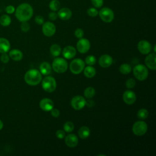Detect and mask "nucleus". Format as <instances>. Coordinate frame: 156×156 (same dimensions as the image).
I'll return each instance as SVG.
<instances>
[{
  "mask_svg": "<svg viewBox=\"0 0 156 156\" xmlns=\"http://www.w3.org/2000/svg\"><path fill=\"white\" fill-rule=\"evenodd\" d=\"M41 86L45 91L52 93L55 90L57 83L54 77L52 76H46L43 79Z\"/></svg>",
  "mask_w": 156,
  "mask_h": 156,
  "instance_id": "nucleus-5",
  "label": "nucleus"
},
{
  "mask_svg": "<svg viewBox=\"0 0 156 156\" xmlns=\"http://www.w3.org/2000/svg\"><path fill=\"white\" fill-rule=\"evenodd\" d=\"M85 62L80 58H75L69 64V69L74 74H79L85 68Z\"/></svg>",
  "mask_w": 156,
  "mask_h": 156,
  "instance_id": "nucleus-6",
  "label": "nucleus"
},
{
  "mask_svg": "<svg viewBox=\"0 0 156 156\" xmlns=\"http://www.w3.org/2000/svg\"><path fill=\"white\" fill-rule=\"evenodd\" d=\"M10 44L9 41L4 37H0V53H5L9 51Z\"/></svg>",
  "mask_w": 156,
  "mask_h": 156,
  "instance_id": "nucleus-20",
  "label": "nucleus"
},
{
  "mask_svg": "<svg viewBox=\"0 0 156 156\" xmlns=\"http://www.w3.org/2000/svg\"><path fill=\"white\" fill-rule=\"evenodd\" d=\"M146 57L144 62L146 66L151 70L156 69V55L155 52L149 53Z\"/></svg>",
  "mask_w": 156,
  "mask_h": 156,
  "instance_id": "nucleus-14",
  "label": "nucleus"
},
{
  "mask_svg": "<svg viewBox=\"0 0 156 156\" xmlns=\"http://www.w3.org/2000/svg\"><path fill=\"white\" fill-rule=\"evenodd\" d=\"M91 2L95 8H100L104 4V0H91Z\"/></svg>",
  "mask_w": 156,
  "mask_h": 156,
  "instance_id": "nucleus-37",
  "label": "nucleus"
},
{
  "mask_svg": "<svg viewBox=\"0 0 156 156\" xmlns=\"http://www.w3.org/2000/svg\"><path fill=\"white\" fill-rule=\"evenodd\" d=\"M39 69L41 74L44 76H48L51 73L52 67L48 62H44L40 64Z\"/></svg>",
  "mask_w": 156,
  "mask_h": 156,
  "instance_id": "nucleus-22",
  "label": "nucleus"
},
{
  "mask_svg": "<svg viewBox=\"0 0 156 156\" xmlns=\"http://www.w3.org/2000/svg\"><path fill=\"white\" fill-rule=\"evenodd\" d=\"M5 11L7 14H12L15 12V8L13 5H7L5 9Z\"/></svg>",
  "mask_w": 156,
  "mask_h": 156,
  "instance_id": "nucleus-40",
  "label": "nucleus"
},
{
  "mask_svg": "<svg viewBox=\"0 0 156 156\" xmlns=\"http://www.w3.org/2000/svg\"><path fill=\"white\" fill-rule=\"evenodd\" d=\"M56 31V27L54 23L50 21H46L43 24L42 32L46 37H52Z\"/></svg>",
  "mask_w": 156,
  "mask_h": 156,
  "instance_id": "nucleus-11",
  "label": "nucleus"
},
{
  "mask_svg": "<svg viewBox=\"0 0 156 156\" xmlns=\"http://www.w3.org/2000/svg\"><path fill=\"white\" fill-rule=\"evenodd\" d=\"M113 63L112 57L108 54L101 55L99 59V64L102 68L109 67Z\"/></svg>",
  "mask_w": 156,
  "mask_h": 156,
  "instance_id": "nucleus-17",
  "label": "nucleus"
},
{
  "mask_svg": "<svg viewBox=\"0 0 156 156\" xmlns=\"http://www.w3.org/2000/svg\"><path fill=\"white\" fill-rule=\"evenodd\" d=\"M51 115L54 117V118H57L60 115V111L57 109V108H52L51 110Z\"/></svg>",
  "mask_w": 156,
  "mask_h": 156,
  "instance_id": "nucleus-43",
  "label": "nucleus"
},
{
  "mask_svg": "<svg viewBox=\"0 0 156 156\" xmlns=\"http://www.w3.org/2000/svg\"><path fill=\"white\" fill-rule=\"evenodd\" d=\"M52 68L57 73H63L68 69V63L65 58H55L52 62Z\"/></svg>",
  "mask_w": 156,
  "mask_h": 156,
  "instance_id": "nucleus-3",
  "label": "nucleus"
},
{
  "mask_svg": "<svg viewBox=\"0 0 156 156\" xmlns=\"http://www.w3.org/2000/svg\"><path fill=\"white\" fill-rule=\"evenodd\" d=\"M0 60H1V62L3 63H7L9 62L10 57H9V54H7V52H5V53H2V54H1V55Z\"/></svg>",
  "mask_w": 156,
  "mask_h": 156,
  "instance_id": "nucleus-36",
  "label": "nucleus"
},
{
  "mask_svg": "<svg viewBox=\"0 0 156 156\" xmlns=\"http://www.w3.org/2000/svg\"><path fill=\"white\" fill-rule=\"evenodd\" d=\"M71 107L76 110H79L82 109L86 105V100L83 96L77 95L73 97L71 101Z\"/></svg>",
  "mask_w": 156,
  "mask_h": 156,
  "instance_id": "nucleus-9",
  "label": "nucleus"
},
{
  "mask_svg": "<svg viewBox=\"0 0 156 156\" xmlns=\"http://www.w3.org/2000/svg\"><path fill=\"white\" fill-rule=\"evenodd\" d=\"M9 55L10 57V58L12 59L14 61H20L23 57V52L20 50L17 49H13L10 51Z\"/></svg>",
  "mask_w": 156,
  "mask_h": 156,
  "instance_id": "nucleus-21",
  "label": "nucleus"
},
{
  "mask_svg": "<svg viewBox=\"0 0 156 156\" xmlns=\"http://www.w3.org/2000/svg\"><path fill=\"white\" fill-rule=\"evenodd\" d=\"M74 128V124L71 121H66L63 124V130L67 133H71Z\"/></svg>",
  "mask_w": 156,
  "mask_h": 156,
  "instance_id": "nucleus-31",
  "label": "nucleus"
},
{
  "mask_svg": "<svg viewBox=\"0 0 156 156\" xmlns=\"http://www.w3.org/2000/svg\"><path fill=\"white\" fill-rule=\"evenodd\" d=\"M87 14L91 17H95L98 15V10L95 7H90L89 8L87 11Z\"/></svg>",
  "mask_w": 156,
  "mask_h": 156,
  "instance_id": "nucleus-34",
  "label": "nucleus"
},
{
  "mask_svg": "<svg viewBox=\"0 0 156 156\" xmlns=\"http://www.w3.org/2000/svg\"><path fill=\"white\" fill-rule=\"evenodd\" d=\"M35 21L38 25H41L44 23V18L41 15H37L35 17Z\"/></svg>",
  "mask_w": 156,
  "mask_h": 156,
  "instance_id": "nucleus-41",
  "label": "nucleus"
},
{
  "mask_svg": "<svg viewBox=\"0 0 156 156\" xmlns=\"http://www.w3.org/2000/svg\"><path fill=\"white\" fill-rule=\"evenodd\" d=\"M34 10L32 7L28 3H22L15 9V15L20 22L27 21L33 16Z\"/></svg>",
  "mask_w": 156,
  "mask_h": 156,
  "instance_id": "nucleus-1",
  "label": "nucleus"
},
{
  "mask_svg": "<svg viewBox=\"0 0 156 156\" xmlns=\"http://www.w3.org/2000/svg\"><path fill=\"white\" fill-rule=\"evenodd\" d=\"M149 115L148 111L145 108H141L137 112V117L140 119H145Z\"/></svg>",
  "mask_w": 156,
  "mask_h": 156,
  "instance_id": "nucleus-30",
  "label": "nucleus"
},
{
  "mask_svg": "<svg viewBox=\"0 0 156 156\" xmlns=\"http://www.w3.org/2000/svg\"><path fill=\"white\" fill-rule=\"evenodd\" d=\"M147 130V124L143 121L135 122L132 126V132L136 136L144 135Z\"/></svg>",
  "mask_w": 156,
  "mask_h": 156,
  "instance_id": "nucleus-7",
  "label": "nucleus"
},
{
  "mask_svg": "<svg viewBox=\"0 0 156 156\" xmlns=\"http://www.w3.org/2000/svg\"><path fill=\"white\" fill-rule=\"evenodd\" d=\"M12 22L11 18L8 15H2L0 17V24L4 27L9 26Z\"/></svg>",
  "mask_w": 156,
  "mask_h": 156,
  "instance_id": "nucleus-26",
  "label": "nucleus"
},
{
  "mask_svg": "<svg viewBox=\"0 0 156 156\" xmlns=\"http://www.w3.org/2000/svg\"><path fill=\"white\" fill-rule=\"evenodd\" d=\"M122 99L126 104L128 105H132L135 102L136 100V96L133 91L129 90L124 91L122 94Z\"/></svg>",
  "mask_w": 156,
  "mask_h": 156,
  "instance_id": "nucleus-13",
  "label": "nucleus"
},
{
  "mask_svg": "<svg viewBox=\"0 0 156 156\" xmlns=\"http://www.w3.org/2000/svg\"><path fill=\"white\" fill-rule=\"evenodd\" d=\"M90 48V43L87 38H80L76 44V49L81 54H85L87 52Z\"/></svg>",
  "mask_w": 156,
  "mask_h": 156,
  "instance_id": "nucleus-10",
  "label": "nucleus"
},
{
  "mask_svg": "<svg viewBox=\"0 0 156 156\" xmlns=\"http://www.w3.org/2000/svg\"><path fill=\"white\" fill-rule=\"evenodd\" d=\"M137 48L140 53L147 55L151 52L152 46L149 41L146 40H141L137 44Z\"/></svg>",
  "mask_w": 156,
  "mask_h": 156,
  "instance_id": "nucleus-12",
  "label": "nucleus"
},
{
  "mask_svg": "<svg viewBox=\"0 0 156 156\" xmlns=\"http://www.w3.org/2000/svg\"><path fill=\"white\" fill-rule=\"evenodd\" d=\"M66 145L69 147H75L78 144L79 140L77 135L74 133H69L65 137Z\"/></svg>",
  "mask_w": 156,
  "mask_h": 156,
  "instance_id": "nucleus-15",
  "label": "nucleus"
},
{
  "mask_svg": "<svg viewBox=\"0 0 156 156\" xmlns=\"http://www.w3.org/2000/svg\"><path fill=\"white\" fill-rule=\"evenodd\" d=\"M40 107L41 110L45 112L51 111L54 106L53 101L49 98L42 99L39 103Z\"/></svg>",
  "mask_w": 156,
  "mask_h": 156,
  "instance_id": "nucleus-16",
  "label": "nucleus"
},
{
  "mask_svg": "<svg viewBox=\"0 0 156 156\" xmlns=\"http://www.w3.org/2000/svg\"><path fill=\"white\" fill-rule=\"evenodd\" d=\"M133 75L138 80L143 81L147 79L148 76V69L146 66L138 64L136 65L133 69Z\"/></svg>",
  "mask_w": 156,
  "mask_h": 156,
  "instance_id": "nucleus-4",
  "label": "nucleus"
},
{
  "mask_svg": "<svg viewBox=\"0 0 156 156\" xmlns=\"http://www.w3.org/2000/svg\"><path fill=\"white\" fill-rule=\"evenodd\" d=\"M3 127H4V123H3V122L0 119V130L2 129Z\"/></svg>",
  "mask_w": 156,
  "mask_h": 156,
  "instance_id": "nucleus-44",
  "label": "nucleus"
},
{
  "mask_svg": "<svg viewBox=\"0 0 156 156\" xmlns=\"http://www.w3.org/2000/svg\"><path fill=\"white\" fill-rule=\"evenodd\" d=\"M100 18L105 23H111L115 17L113 11L108 7H104L98 12Z\"/></svg>",
  "mask_w": 156,
  "mask_h": 156,
  "instance_id": "nucleus-8",
  "label": "nucleus"
},
{
  "mask_svg": "<svg viewBox=\"0 0 156 156\" xmlns=\"http://www.w3.org/2000/svg\"><path fill=\"white\" fill-rule=\"evenodd\" d=\"M62 51L61 47L57 44H53L50 47V52L52 55L54 57L58 56Z\"/></svg>",
  "mask_w": 156,
  "mask_h": 156,
  "instance_id": "nucleus-25",
  "label": "nucleus"
},
{
  "mask_svg": "<svg viewBox=\"0 0 156 156\" xmlns=\"http://www.w3.org/2000/svg\"><path fill=\"white\" fill-rule=\"evenodd\" d=\"M21 30L24 32H27L30 29V25L27 21H23L20 25Z\"/></svg>",
  "mask_w": 156,
  "mask_h": 156,
  "instance_id": "nucleus-35",
  "label": "nucleus"
},
{
  "mask_svg": "<svg viewBox=\"0 0 156 156\" xmlns=\"http://www.w3.org/2000/svg\"><path fill=\"white\" fill-rule=\"evenodd\" d=\"M119 72L122 74H129L132 71V67L129 64L123 63L119 68Z\"/></svg>",
  "mask_w": 156,
  "mask_h": 156,
  "instance_id": "nucleus-27",
  "label": "nucleus"
},
{
  "mask_svg": "<svg viewBox=\"0 0 156 156\" xmlns=\"http://www.w3.org/2000/svg\"><path fill=\"white\" fill-rule=\"evenodd\" d=\"M49 9L54 12H56L59 10L60 7V3L58 0H52L49 4Z\"/></svg>",
  "mask_w": 156,
  "mask_h": 156,
  "instance_id": "nucleus-29",
  "label": "nucleus"
},
{
  "mask_svg": "<svg viewBox=\"0 0 156 156\" xmlns=\"http://www.w3.org/2000/svg\"><path fill=\"white\" fill-rule=\"evenodd\" d=\"M57 15L58 17L62 20H68L72 16V12L68 8L63 7L59 9L57 12Z\"/></svg>",
  "mask_w": 156,
  "mask_h": 156,
  "instance_id": "nucleus-18",
  "label": "nucleus"
},
{
  "mask_svg": "<svg viewBox=\"0 0 156 156\" xmlns=\"http://www.w3.org/2000/svg\"><path fill=\"white\" fill-rule=\"evenodd\" d=\"M96 63V58L93 55H88L85 58V63H87L88 65L93 66L95 65Z\"/></svg>",
  "mask_w": 156,
  "mask_h": 156,
  "instance_id": "nucleus-32",
  "label": "nucleus"
},
{
  "mask_svg": "<svg viewBox=\"0 0 156 156\" xmlns=\"http://www.w3.org/2000/svg\"><path fill=\"white\" fill-rule=\"evenodd\" d=\"M90 135V130L87 126H82L78 130V135L81 139H86Z\"/></svg>",
  "mask_w": 156,
  "mask_h": 156,
  "instance_id": "nucleus-23",
  "label": "nucleus"
},
{
  "mask_svg": "<svg viewBox=\"0 0 156 156\" xmlns=\"http://www.w3.org/2000/svg\"><path fill=\"white\" fill-rule=\"evenodd\" d=\"M56 137L58 139H63L65 137V132L63 130H57L55 133Z\"/></svg>",
  "mask_w": 156,
  "mask_h": 156,
  "instance_id": "nucleus-39",
  "label": "nucleus"
},
{
  "mask_svg": "<svg viewBox=\"0 0 156 156\" xmlns=\"http://www.w3.org/2000/svg\"><path fill=\"white\" fill-rule=\"evenodd\" d=\"M48 18L49 20H51V21H54L57 18H58V15H57V13L54 11L50 12L49 14H48Z\"/></svg>",
  "mask_w": 156,
  "mask_h": 156,
  "instance_id": "nucleus-42",
  "label": "nucleus"
},
{
  "mask_svg": "<svg viewBox=\"0 0 156 156\" xmlns=\"http://www.w3.org/2000/svg\"><path fill=\"white\" fill-rule=\"evenodd\" d=\"M24 81L30 86H35L40 83L42 79V76L39 70L31 69L28 70L24 74Z\"/></svg>",
  "mask_w": 156,
  "mask_h": 156,
  "instance_id": "nucleus-2",
  "label": "nucleus"
},
{
  "mask_svg": "<svg viewBox=\"0 0 156 156\" xmlns=\"http://www.w3.org/2000/svg\"><path fill=\"white\" fill-rule=\"evenodd\" d=\"M76 54V49L72 46H67L64 48L62 51V55L66 59L73 58Z\"/></svg>",
  "mask_w": 156,
  "mask_h": 156,
  "instance_id": "nucleus-19",
  "label": "nucleus"
},
{
  "mask_svg": "<svg viewBox=\"0 0 156 156\" xmlns=\"http://www.w3.org/2000/svg\"><path fill=\"white\" fill-rule=\"evenodd\" d=\"M96 73V71L95 68L93 66H87L83 69V74L87 78H92L93 77Z\"/></svg>",
  "mask_w": 156,
  "mask_h": 156,
  "instance_id": "nucleus-24",
  "label": "nucleus"
},
{
  "mask_svg": "<svg viewBox=\"0 0 156 156\" xmlns=\"http://www.w3.org/2000/svg\"><path fill=\"white\" fill-rule=\"evenodd\" d=\"M74 35L76 38L80 39V38H82L84 35L83 30L80 28H77V29H76V30L74 32Z\"/></svg>",
  "mask_w": 156,
  "mask_h": 156,
  "instance_id": "nucleus-38",
  "label": "nucleus"
},
{
  "mask_svg": "<svg viewBox=\"0 0 156 156\" xmlns=\"http://www.w3.org/2000/svg\"><path fill=\"white\" fill-rule=\"evenodd\" d=\"M135 85H136V82L135 79L133 78H129L126 82V86L129 89L134 88Z\"/></svg>",
  "mask_w": 156,
  "mask_h": 156,
  "instance_id": "nucleus-33",
  "label": "nucleus"
},
{
  "mask_svg": "<svg viewBox=\"0 0 156 156\" xmlns=\"http://www.w3.org/2000/svg\"><path fill=\"white\" fill-rule=\"evenodd\" d=\"M95 94V90L92 87H88L84 90V96L87 99L92 98Z\"/></svg>",
  "mask_w": 156,
  "mask_h": 156,
  "instance_id": "nucleus-28",
  "label": "nucleus"
}]
</instances>
